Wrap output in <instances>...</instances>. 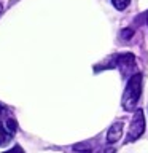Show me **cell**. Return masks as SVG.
<instances>
[{
  "instance_id": "obj_1",
  "label": "cell",
  "mask_w": 148,
  "mask_h": 153,
  "mask_svg": "<svg viewBox=\"0 0 148 153\" xmlns=\"http://www.w3.org/2000/svg\"><path fill=\"white\" fill-rule=\"evenodd\" d=\"M140 96H142V74L135 72L134 75L129 76L126 89L123 93V99H121L123 108L126 112H135Z\"/></svg>"
},
{
  "instance_id": "obj_2",
  "label": "cell",
  "mask_w": 148,
  "mask_h": 153,
  "mask_svg": "<svg viewBox=\"0 0 148 153\" xmlns=\"http://www.w3.org/2000/svg\"><path fill=\"white\" fill-rule=\"evenodd\" d=\"M119 69V72L124 76H131L134 75L132 72L135 70V56L132 53H123V54H115L105 62L104 65L95 67V70H102V69Z\"/></svg>"
},
{
  "instance_id": "obj_3",
  "label": "cell",
  "mask_w": 148,
  "mask_h": 153,
  "mask_svg": "<svg viewBox=\"0 0 148 153\" xmlns=\"http://www.w3.org/2000/svg\"><path fill=\"white\" fill-rule=\"evenodd\" d=\"M143 132H145V117H143V110L137 108L132 117L131 128H129V132L126 136V142L131 143V142L138 140V137H142Z\"/></svg>"
},
{
  "instance_id": "obj_4",
  "label": "cell",
  "mask_w": 148,
  "mask_h": 153,
  "mask_svg": "<svg viewBox=\"0 0 148 153\" xmlns=\"http://www.w3.org/2000/svg\"><path fill=\"white\" fill-rule=\"evenodd\" d=\"M16 129H18V123L13 118H8L5 123L0 121V147L8 145L13 140L14 134H16Z\"/></svg>"
},
{
  "instance_id": "obj_5",
  "label": "cell",
  "mask_w": 148,
  "mask_h": 153,
  "mask_svg": "<svg viewBox=\"0 0 148 153\" xmlns=\"http://www.w3.org/2000/svg\"><path fill=\"white\" fill-rule=\"evenodd\" d=\"M123 136V121H116L110 126L108 132H107V143L108 145H113L116 143Z\"/></svg>"
},
{
  "instance_id": "obj_6",
  "label": "cell",
  "mask_w": 148,
  "mask_h": 153,
  "mask_svg": "<svg viewBox=\"0 0 148 153\" xmlns=\"http://www.w3.org/2000/svg\"><path fill=\"white\" fill-rule=\"evenodd\" d=\"M112 3L116 10H126L131 3V0H112Z\"/></svg>"
},
{
  "instance_id": "obj_7",
  "label": "cell",
  "mask_w": 148,
  "mask_h": 153,
  "mask_svg": "<svg viewBox=\"0 0 148 153\" xmlns=\"http://www.w3.org/2000/svg\"><path fill=\"white\" fill-rule=\"evenodd\" d=\"M73 148H75V150H81L83 153H91L92 145H91V143H78V145H75Z\"/></svg>"
},
{
  "instance_id": "obj_8",
  "label": "cell",
  "mask_w": 148,
  "mask_h": 153,
  "mask_svg": "<svg viewBox=\"0 0 148 153\" xmlns=\"http://www.w3.org/2000/svg\"><path fill=\"white\" fill-rule=\"evenodd\" d=\"M3 153H24V150L19 145H14L11 150H8V152H3Z\"/></svg>"
},
{
  "instance_id": "obj_9",
  "label": "cell",
  "mask_w": 148,
  "mask_h": 153,
  "mask_svg": "<svg viewBox=\"0 0 148 153\" xmlns=\"http://www.w3.org/2000/svg\"><path fill=\"white\" fill-rule=\"evenodd\" d=\"M121 35H123V37H127L126 40H129V37H132V35H134V32L131 30V29H126V30H123V32H121Z\"/></svg>"
},
{
  "instance_id": "obj_10",
  "label": "cell",
  "mask_w": 148,
  "mask_h": 153,
  "mask_svg": "<svg viewBox=\"0 0 148 153\" xmlns=\"http://www.w3.org/2000/svg\"><path fill=\"white\" fill-rule=\"evenodd\" d=\"M3 11V7H2V3H0V13H2Z\"/></svg>"
},
{
  "instance_id": "obj_11",
  "label": "cell",
  "mask_w": 148,
  "mask_h": 153,
  "mask_svg": "<svg viewBox=\"0 0 148 153\" xmlns=\"http://www.w3.org/2000/svg\"><path fill=\"white\" fill-rule=\"evenodd\" d=\"M147 22H148V14H147Z\"/></svg>"
}]
</instances>
